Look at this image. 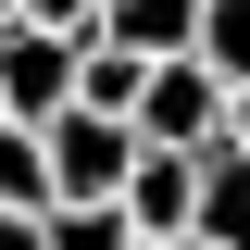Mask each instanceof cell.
Listing matches in <instances>:
<instances>
[{"mask_svg":"<svg viewBox=\"0 0 250 250\" xmlns=\"http://www.w3.org/2000/svg\"><path fill=\"white\" fill-rule=\"evenodd\" d=\"M38 150H50V200H62V213H88V200H125V175H138V125L75 100V113L38 125Z\"/></svg>","mask_w":250,"mask_h":250,"instance_id":"obj_1","label":"cell"},{"mask_svg":"<svg viewBox=\"0 0 250 250\" xmlns=\"http://www.w3.org/2000/svg\"><path fill=\"white\" fill-rule=\"evenodd\" d=\"M125 125H138V150H213L225 138V88L200 75V62H150Z\"/></svg>","mask_w":250,"mask_h":250,"instance_id":"obj_2","label":"cell"},{"mask_svg":"<svg viewBox=\"0 0 250 250\" xmlns=\"http://www.w3.org/2000/svg\"><path fill=\"white\" fill-rule=\"evenodd\" d=\"M75 113V38L62 25H0V125Z\"/></svg>","mask_w":250,"mask_h":250,"instance_id":"obj_3","label":"cell"},{"mask_svg":"<svg viewBox=\"0 0 250 250\" xmlns=\"http://www.w3.org/2000/svg\"><path fill=\"white\" fill-rule=\"evenodd\" d=\"M113 213L138 225L150 250H175V238H188V213H200V150H138V175H125Z\"/></svg>","mask_w":250,"mask_h":250,"instance_id":"obj_4","label":"cell"},{"mask_svg":"<svg viewBox=\"0 0 250 250\" xmlns=\"http://www.w3.org/2000/svg\"><path fill=\"white\" fill-rule=\"evenodd\" d=\"M100 50H125V62H188L200 50V0H100Z\"/></svg>","mask_w":250,"mask_h":250,"instance_id":"obj_5","label":"cell"},{"mask_svg":"<svg viewBox=\"0 0 250 250\" xmlns=\"http://www.w3.org/2000/svg\"><path fill=\"white\" fill-rule=\"evenodd\" d=\"M188 250H250V163L225 150H200V213H188Z\"/></svg>","mask_w":250,"mask_h":250,"instance_id":"obj_6","label":"cell"},{"mask_svg":"<svg viewBox=\"0 0 250 250\" xmlns=\"http://www.w3.org/2000/svg\"><path fill=\"white\" fill-rule=\"evenodd\" d=\"M200 75H213V88H250V0H200Z\"/></svg>","mask_w":250,"mask_h":250,"instance_id":"obj_7","label":"cell"},{"mask_svg":"<svg viewBox=\"0 0 250 250\" xmlns=\"http://www.w3.org/2000/svg\"><path fill=\"white\" fill-rule=\"evenodd\" d=\"M0 213H62V200H50V150H38V125H0Z\"/></svg>","mask_w":250,"mask_h":250,"instance_id":"obj_8","label":"cell"},{"mask_svg":"<svg viewBox=\"0 0 250 250\" xmlns=\"http://www.w3.org/2000/svg\"><path fill=\"white\" fill-rule=\"evenodd\" d=\"M50 250H138V225L113 200H88V213H50Z\"/></svg>","mask_w":250,"mask_h":250,"instance_id":"obj_9","label":"cell"},{"mask_svg":"<svg viewBox=\"0 0 250 250\" xmlns=\"http://www.w3.org/2000/svg\"><path fill=\"white\" fill-rule=\"evenodd\" d=\"M0 25H62V38H88V25H100V0H13Z\"/></svg>","mask_w":250,"mask_h":250,"instance_id":"obj_10","label":"cell"},{"mask_svg":"<svg viewBox=\"0 0 250 250\" xmlns=\"http://www.w3.org/2000/svg\"><path fill=\"white\" fill-rule=\"evenodd\" d=\"M0 250H50V213H0Z\"/></svg>","mask_w":250,"mask_h":250,"instance_id":"obj_11","label":"cell"},{"mask_svg":"<svg viewBox=\"0 0 250 250\" xmlns=\"http://www.w3.org/2000/svg\"><path fill=\"white\" fill-rule=\"evenodd\" d=\"M225 150L250 163V88H225Z\"/></svg>","mask_w":250,"mask_h":250,"instance_id":"obj_12","label":"cell"},{"mask_svg":"<svg viewBox=\"0 0 250 250\" xmlns=\"http://www.w3.org/2000/svg\"><path fill=\"white\" fill-rule=\"evenodd\" d=\"M138 250H150V238H138ZM175 250H188V238H175Z\"/></svg>","mask_w":250,"mask_h":250,"instance_id":"obj_13","label":"cell"},{"mask_svg":"<svg viewBox=\"0 0 250 250\" xmlns=\"http://www.w3.org/2000/svg\"><path fill=\"white\" fill-rule=\"evenodd\" d=\"M0 13H13V0H0Z\"/></svg>","mask_w":250,"mask_h":250,"instance_id":"obj_14","label":"cell"}]
</instances>
